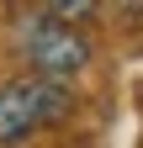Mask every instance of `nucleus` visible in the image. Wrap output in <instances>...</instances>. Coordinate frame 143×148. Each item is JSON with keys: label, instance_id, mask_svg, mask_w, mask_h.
<instances>
[{"label": "nucleus", "instance_id": "1", "mask_svg": "<svg viewBox=\"0 0 143 148\" xmlns=\"http://www.w3.org/2000/svg\"><path fill=\"white\" fill-rule=\"evenodd\" d=\"M16 48L48 79H69V74H80L90 64V37L74 21H58V16H43V11H27L16 21Z\"/></svg>", "mask_w": 143, "mask_h": 148}, {"label": "nucleus", "instance_id": "2", "mask_svg": "<svg viewBox=\"0 0 143 148\" xmlns=\"http://www.w3.org/2000/svg\"><path fill=\"white\" fill-rule=\"evenodd\" d=\"M64 111H69L64 79H48V74L6 79V85H0V148H11V143H21L32 132H43V127L58 122Z\"/></svg>", "mask_w": 143, "mask_h": 148}, {"label": "nucleus", "instance_id": "3", "mask_svg": "<svg viewBox=\"0 0 143 148\" xmlns=\"http://www.w3.org/2000/svg\"><path fill=\"white\" fill-rule=\"evenodd\" d=\"M32 11H43V16H58V21H90L96 16V0H27Z\"/></svg>", "mask_w": 143, "mask_h": 148}]
</instances>
